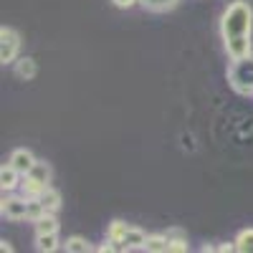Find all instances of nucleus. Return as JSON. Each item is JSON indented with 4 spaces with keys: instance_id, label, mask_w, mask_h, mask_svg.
Returning <instances> with one entry per match:
<instances>
[{
    "instance_id": "obj_1",
    "label": "nucleus",
    "mask_w": 253,
    "mask_h": 253,
    "mask_svg": "<svg viewBox=\"0 0 253 253\" xmlns=\"http://www.w3.org/2000/svg\"><path fill=\"white\" fill-rule=\"evenodd\" d=\"M251 33H253V10L246 0H236L230 3L220 18V36L225 43V53L230 61L243 58L253 53L251 46Z\"/></svg>"
},
{
    "instance_id": "obj_2",
    "label": "nucleus",
    "mask_w": 253,
    "mask_h": 253,
    "mask_svg": "<svg viewBox=\"0 0 253 253\" xmlns=\"http://www.w3.org/2000/svg\"><path fill=\"white\" fill-rule=\"evenodd\" d=\"M228 84H230V89H233L236 94H241V96L253 94V53L230 61Z\"/></svg>"
},
{
    "instance_id": "obj_3",
    "label": "nucleus",
    "mask_w": 253,
    "mask_h": 253,
    "mask_svg": "<svg viewBox=\"0 0 253 253\" xmlns=\"http://www.w3.org/2000/svg\"><path fill=\"white\" fill-rule=\"evenodd\" d=\"M20 53V36L18 31L3 26L0 28V61L3 63H15Z\"/></svg>"
},
{
    "instance_id": "obj_4",
    "label": "nucleus",
    "mask_w": 253,
    "mask_h": 253,
    "mask_svg": "<svg viewBox=\"0 0 253 253\" xmlns=\"http://www.w3.org/2000/svg\"><path fill=\"white\" fill-rule=\"evenodd\" d=\"M3 215L8 220H28V198L26 195H10V193H3Z\"/></svg>"
},
{
    "instance_id": "obj_5",
    "label": "nucleus",
    "mask_w": 253,
    "mask_h": 253,
    "mask_svg": "<svg viewBox=\"0 0 253 253\" xmlns=\"http://www.w3.org/2000/svg\"><path fill=\"white\" fill-rule=\"evenodd\" d=\"M15 170L20 172V175H28L31 170H33V165H36V157H33V152L31 150H26V147H20V150H13V155H10V160H8Z\"/></svg>"
},
{
    "instance_id": "obj_6",
    "label": "nucleus",
    "mask_w": 253,
    "mask_h": 253,
    "mask_svg": "<svg viewBox=\"0 0 253 253\" xmlns=\"http://www.w3.org/2000/svg\"><path fill=\"white\" fill-rule=\"evenodd\" d=\"M20 182H23V175H20L10 162L0 167V187H3V193H13V190L20 187Z\"/></svg>"
},
{
    "instance_id": "obj_7",
    "label": "nucleus",
    "mask_w": 253,
    "mask_h": 253,
    "mask_svg": "<svg viewBox=\"0 0 253 253\" xmlns=\"http://www.w3.org/2000/svg\"><path fill=\"white\" fill-rule=\"evenodd\" d=\"M144 243H147V233L142 228L129 225V230H126V236L122 241V251H144Z\"/></svg>"
},
{
    "instance_id": "obj_8",
    "label": "nucleus",
    "mask_w": 253,
    "mask_h": 253,
    "mask_svg": "<svg viewBox=\"0 0 253 253\" xmlns=\"http://www.w3.org/2000/svg\"><path fill=\"white\" fill-rule=\"evenodd\" d=\"M126 230H129V225H126L124 220H112L109 228H107V238L117 246V251H122V241L126 236Z\"/></svg>"
},
{
    "instance_id": "obj_9",
    "label": "nucleus",
    "mask_w": 253,
    "mask_h": 253,
    "mask_svg": "<svg viewBox=\"0 0 253 253\" xmlns=\"http://www.w3.org/2000/svg\"><path fill=\"white\" fill-rule=\"evenodd\" d=\"M36 251L41 253L58 251V233H36Z\"/></svg>"
},
{
    "instance_id": "obj_10",
    "label": "nucleus",
    "mask_w": 253,
    "mask_h": 253,
    "mask_svg": "<svg viewBox=\"0 0 253 253\" xmlns=\"http://www.w3.org/2000/svg\"><path fill=\"white\" fill-rule=\"evenodd\" d=\"M15 74H18L20 79H26V81L36 79V74H38L36 61H33L31 56H26V58H18V61H15Z\"/></svg>"
},
{
    "instance_id": "obj_11",
    "label": "nucleus",
    "mask_w": 253,
    "mask_h": 253,
    "mask_svg": "<svg viewBox=\"0 0 253 253\" xmlns=\"http://www.w3.org/2000/svg\"><path fill=\"white\" fill-rule=\"evenodd\" d=\"M41 203H43V208L48 210V213H58V208H61V193L58 190H53L51 185L41 193V198H38Z\"/></svg>"
},
{
    "instance_id": "obj_12",
    "label": "nucleus",
    "mask_w": 253,
    "mask_h": 253,
    "mask_svg": "<svg viewBox=\"0 0 253 253\" xmlns=\"http://www.w3.org/2000/svg\"><path fill=\"white\" fill-rule=\"evenodd\" d=\"M46 187H48V185L33 180L31 175H23V182H20V193H23L26 198H41V193H43Z\"/></svg>"
},
{
    "instance_id": "obj_13",
    "label": "nucleus",
    "mask_w": 253,
    "mask_h": 253,
    "mask_svg": "<svg viewBox=\"0 0 253 253\" xmlns=\"http://www.w3.org/2000/svg\"><path fill=\"white\" fill-rule=\"evenodd\" d=\"M144 251L147 253H170V238L167 236H147Z\"/></svg>"
},
{
    "instance_id": "obj_14",
    "label": "nucleus",
    "mask_w": 253,
    "mask_h": 253,
    "mask_svg": "<svg viewBox=\"0 0 253 253\" xmlns=\"http://www.w3.org/2000/svg\"><path fill=\"white\" fill-rule=\"evenodd\" d=\"M170 238V253H187L190 246H187V238L182 236V230H170V233H165Z\"/></svg>"
},
{
    "instance_id": "obj_15",
    "label": "nucleus",
    "mask_w": 253,
    "mask_h": 253,
    "mask_svg": "<svg viewBox=\"0 0 253 253\" xmlns=\"http://www.w3.org/2000/svg\"><path fill=\"white\" fill-rule=\"evenodd\" d=\"M63 248H66L69 253H89V251H94L91 243H89L86 238H81V236H71V238H66Z\"/></svg>"
},
{
    "instance_id": "obj_16",
    "label": "nucleus",
    "mask_w": 253,
    "mask_h": 253,
    "mask_svg": "<svg viewBox=\"0 0 253 253\" xmlns=\"http://www.w3.org/2000/svg\"><path fill=\"white\" fill-rule=\"evenodd\" d=\"M28 175H31L33 180H38V182L48 185V182H51V167H48V162H43V160H36L33 170H31Z\"/></svg>"
},
{
    "instance_id": "obj_17",
    "label": "nucleus",
    "mask_w": 253,
    "mask_h": 253,
    "mask_svg": "<svg viewBox=\"0 0 253 253\" xmlns=\"http://www.w3.org/2000/svg\"><path fill=\"white\" fill-rule=\"evenodd\" d=\"M36 225V233H58V220L53 218V213H46L41 220L33 223Z\"/></svg>"
},
{
    "instance_id": "obj_18",
    "label": "nucleus",
    "mask_w": 253,
    "mask_h": 253,
    "mask_svg": "<svg viewBox=\"0 0 253 253\" xmlns=\"http://www.w3.org/2000/svg\"><path fill=\"white\" fill-rule=\"evenodd\" d=\"M236 251L238 253H253V228H246L236 238Z\"/></svg>"
},
{
    "instance_id": "obj_19",
    "label": "nucleus",
    "mask_w": 253,
    "mask_h": 253,
    "mask_svg": "<svg viewBox=\"0 0 253 253\" xmlns=\"http://www.w3.org/2000/svg\"><path fill=\"white\" fill-rule=\"evenodd\" d=\"M46 213H48V210L43 208V203H41L38 198H28V220H31V223L41 220Z\"/></svg>"
},
{
    "instance_id": "obj_20",
    "label": "nucleus",
    "mask_w": 253,
    "mask_h": 253,
    "mask_svg": "<svg viewBox=\"0 0 253 253\" xmlns=\"http://www.w3.org/2000/svg\"><path fill=\"white\" fill-rule=\"evenodd\" d=\"M139 3H142L147 10H152V13H162V10L175 8L177 0H139Z\"/></svg>"
},
{
    "instance_id": "obj_21",
    "label": "nucleus",
    "mask_w": 253,
    "mask_h": 253,
    "mask_svg": "<svg viewBox=\"0 0 253 253\" xmlns=\"http://www.w3.org/2000/svg\"><path fill=\"white\" fill-rule=\"evenodd\" d=\"M112 3H114L117 8H132V5L139 3V0H112Z\"/></svg>"
},
{
    "instance_id": "obj_22",
    "label": "nucleus",
    "mask_w": 253,
    "mask_h": 253,
    "mask_svg": "<svg viewBox=\"0 0 253 253\" xmlns=\"http://www.w3.org/2000/svg\"><path fill=\"white\" fill-rule=\"evenodd\" d=\"M0 251H3V253H10V251H13V246H10V241H5V238H3V241H0Z\"/></svg>"
}]
</instances>
